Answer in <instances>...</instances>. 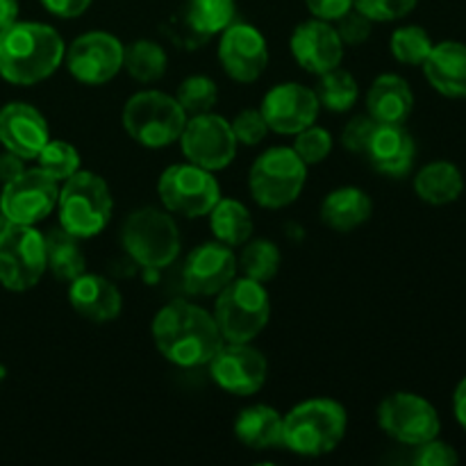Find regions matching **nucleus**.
<instances>
[{
	"label": "nucleus",
	"mask_w": 466,
	"mask_h": 466,
	"mask_svg": "<svg viewBox=\"0 0 466 466\" xmlns=\"http://www.w3.org/2000/svg\"><path fill=\"white\" fill-rule=\"evenodd\" d=\"M153 341L168 362L182 369L205 367L223 346L217 319L187 300H173L155 314Z\"/></svg>",
	"instance_id": "obj_1"
},
{
	"label": "nucleus",
	"mask_w": 466,
	"mask_h": 466,
	"mask_svg": "<svg viewBox=\"0 0 466 466\" xmlns=\"http://www.w3.org/2000/svg\"><path fill=\"white\" fill-rule=\"evenodd\" d=\"M64 53L66 46L55 27L14 21L0 30V77L18 86L39 85L62 66Z\"/></svg>",
	"instance_id": "obj_2"
},
{
	"label": "nucleus",
	"mask_w": 466,
	"mask_h": 466,
	"mask_svg": "<svg viewBox=\"0 0 466 466\" xmlns=\"http://www.w3.org/2000/svg\"><path fill=\"white\" fill-rule=\"evenodd\" d=\"M349 428L344 405L332 399H308L282 417V446L303 458L332 453Z\"/></svg>",
	"instance_id": "obj_3"
},
{
	"label": "nucleus",
	"mask_w": 466,
	"mask_h": 466,
	"mask_svg": "<svg viewBox=\"0 0 466 466\" xmlns=\"http://www.w3.org/2000/svg\"><path fill=\"white\" fill-rule=\"evenodd\" d=\"M59 228L77 239L100 235L112 218L114 200L109 185L94 171H77L59 187Z\"/></svg>",
	"instance_id": "obj_4"
},
{
	"label": "nucleus",
	"mask_w": 466,
	"mask_h": 466,
	"mask_svg": "<svg viewBox=\"0 0 466 466\" xmlns=\"http://www.w3.org/2000/svg\"><path fill=\"white\" fill-rule=\"evenodd\" d=\"M187 114L176 96L157 89L137 91L123 107V127L139 146L146 148H167L180 141L187 126Z\"/></svg>",
	"instance_id": "obj_5"
},
{
	"label": "nucleus",
	"mask_w": 466,
	"mask_h": 466,
	"mask_svg": "<svg viewBox=\"0 0 466 466\" xmlns=\"http://www.w3.org/2000/svg\"><path fill=\"white\" fill-rule=\"evenodd\" d=\"M217 296L214 319H217L223 341L248 344L267 328L268 317H271V299L264 289V282L246 276L235 278Z\"/></svg>",
	"instance_id": "obj_6"
},
{
	"label": "nucleus",
	"mask_w": 466,
	"mask_h": 466,
	"mask_svg": "<svg viewBox=\"0 0 466 466\" xmlns=\"http://www.w3.org/2000/svg\"><path fill=\"white\" fill-rule=\"evenodd\" d=\"M308 182V164L294 148L276 146L259 155L248 173L255 203L267 209H282L294 203Z\"/></svg>",
	"instance_id": "obj_7"
},
{
	"label": "nucleus",
	"mask_w": 466,
	"mask_h": 466,
	"mask_svg": "<svg viewBox=\"0 0 466 466\" xmlns=\"http://www.w3.org/2000/svg\"><path fill=\"white\" fill-rule=\"evenodd\" d=\"M126 253L146 268H164L180 253V230L167 212L135 209L121 230Z\"/></svg>",
	"instance_id": "obj_8"
},
{
	"label": "nucleus",
	"mask_w": 466,
	"mask_h": 466,
	"mask_svg": "<svg viewBox=\"0 0 466 466\" xmlns=\"http://www.w3.org/2000/svg\"><path fill=\"white\" fill-rule=\"evenodd\" d=\"M46 271L44 235L35 226L5 223L0 228V285L9 291H27Z\"/></svg>",
	"instance_id": "obj_9"
},
{
	"label": "nucleus",
	"mask_w": 466,
	"mask_h": 466,
	"mask_svg": "<svg viewBox=\"0 0 466 466\" xmlns=\"http://www.w3.org/2000/svg\"><path fill=\"white\" fill-rule=\"evenodd\" d=\"M157 194L164 208L180 217H208L221 198V187L208 168L196 164H173L159 176Z\"/></svg>",
	"instance_id": "obj_10"
},
{
	"label": "nucleus",
	"mask_w": 466,
	"mask_h": 466,
	"mask_svg": "<svg viewBox=\"0 0 466 466\" xmlns=\"http://www.w3.org/2000/svg\"><path fill=\"white\" fill-rule=\"evenodd\" d=\"M59 182L41 168H25L21 176L5 182L0 194V214L9 223L35 226L57 208Z\"/></svg>",
	"instance_id": "obj_11"
},
{
	"label": "nucleus",
	"mask_w": 466,
	"mask_h": 466,
	"mask_svg": "<svg viewBox=\"0 0 466 466\" xmlns=\"http://www.w3.org/2000/svg\"><path fill=\"white\" fill-rule=\"evenodd\" d=\"M180 146L191 164L214 173L230 167L239 144H237L230 121L208 112L187 118V126L180 135Z\"/></svg>",
	"instance_id": "obj_12"
},
{
	"label": "nucleus",
	"mask_w": 466,
	"mask_h": 466,
	"mask_svg": "<svg viewBox=\"0 0 466 466\" xmlns=\"http://www.w3.org/2000/svg\"><path fill=\"white\" fill-rule=\"evenodd\" d=\"M382 431L405 446H419L440 435V414L426 399L410 391L390 394L378 408Z\"/></svg>",
	"instance_id": "obj_13"
},
{
	"label": "nucleus",
	"mask_w": 466,
	"mask_h": 466,
	"mask_svg": "<svg viewBox=\"0 0 466 466\" xmlns=\"http://www.w3.org/2000/svg\"><path fill=\"white\" fill-rule=\"evenodd\" d=\"M123 50L126 46L116 36L94 30L73 39V44L64 53V62L77 82L98 86L118 76L123 68Z\"/></svg>",
	"instance_id": "obj_14"
},
{
	"label": "nucleus",
	"mask_w": 466,
	"mask_h": 466,
	"mask_svg": "<svg viewBox=\"0 0 466 466\" xmlns=\"http://www.w3.org/2000/svg\"><path fill=\"white\" fill-rule=\"evenodd\" d=\"M209 376L223 391L235 396H253L268 378V362L258 349L248 344L223 341L221 349L209 360Z\"/></svg>",
	"instance_id": "obj_15"
},
{
	"label": "nucleus",
	"mask_w": 466,
	"mask_h": 466,
	"mask_svg": "<svg viewBox=\"0 0 466 466\" xmlns=\"http://www.w3.org/2000/svg\"><path fill=\"white\" fill-rule=\"evenodd\" d=\"M218 62L235 82H255L268 66L267 39L248 23H230L218 39Z\"/></svg>",
	"instance_id": "obj_16"
},
{
	"label": "nucleus",
	"mask_w": 466,
	"mask_h": 466,
	"mask_svg": "<svg viewBox=\"0 0 466 466\" xmlns=\"http://www.w3.org/2000/svg\"><path fill=\"white\" fill-rule=\"evenodd\" d=\"M319 109H321V103L314 89L300 82H282L267 91L259 112L268 130L278 135H299L300 130L317 121Z\"/></svg>",
	"instance_id": "obj_17"
},
{
	"label": "nucleus",
	"mask_w": 466,
	"mask_h": 466,
	"mask_svg": "<svg viewBox=\"0 0 466 466\" xmlns=\"http://www.w3.org/2000/svg\"><path fill=\"white\" fill-rule=\"evenodd\" d=\"M237 276V258L230 246L221 241H208L187 258L182 280L187 291L196 296H214L226 289Z\"/></svg>",
	"instance_id": "obj_18"
},
{
	"label": "nucleus",
	"mask_w": 466,
	"mask_h": 466,
	"mask_svg": "<svg viewBox=\"0 0 466 466\" xmlns=\"http://www.w3.org/2000/svg\"><path fill=\"white\" fill-rule=\"evenodd\" d=\"M289 46L296 64L314 76L341 66V59H344V44H341L335 25L321 21V18L300 23L291 35Z\"/></svg>",
	"instance_id": "obj_19"
},
{
	"label": "nucleus",
	"mask_w": 466,
	"mask_h": 466,
	"mask_svg": "<svg viewBox=\"0 0 466 466\" xmlns=\"http://www.w3.org/2000/svg\"><path fill=\"white\" fill-rule=\"evenodd\" d=\"M50 141L44 114L27 103H9L0 109V144L23 159H36Z\"/></svg>",
	"instance_id": "obj_20"
},
{
	"label": "nucleus",
	"mask_w": 466,
	"mask_h": 466,
	"mask_svg": "<svg viewBox=\"0 0 466 466\" xmlns=\"http://www.w3.org/2000/svg\"><path fill=\"white\" fill-rule=\"evenodd\" d=\"M369 162L387 177H405L414 167L417 146L403 123H376L367 146Z\"/></svg>",
	"instance_id": "obj_21"
},
{
	"label": "nucleus",
	"mask_w": 466,
	"mask_h": 466,
	"mask_svg": "<svg viewBox=\"0 0 466 466\" xmlns=\"http://www.w3.org/2000/svg\"><path fill=\"white\" fill-rule=\"evenodd\" d=\"M68 303L86 321L107 323L121 314L123 296L107 278L85 271L68 282Z\"/></svg>",
	"instance_id": "obj_22"
},
{
	"label": "nucleus",
	"mask_w": 466,
	"mask_h": 466,
	"mask_svg": "<svg viewBox=\"0 0 466 466\" xmlns=\"http://www.w3.org/2000/svg\"><path fill=\"white\" fill-rule=\"evenodd\" d=\"M428 82L449 98H466V46L460 41H441L432 46L421 64Z\"/></svg>",
	"instance_id": "obj_23"
},
{
	"label": "nucleus",
	"mask_w": 466,
	"mask_h": 466,
	"mask_svg": "<svg viewBox=\"0 0 466 466\" xmlns=\"http://www.w3.org/2000/svg\"><path fill=\"white\" fill-rule=\"evenodd\" d=\"M369 116L376 123H405L414 109V94L408 80L385 73L373 80L367 94Z\"/></svg>",
	"instance_id": "obj_24"
},
{
	"label": "nucleus",
	"mask_w": 466,
	"mask_h": 466,
	"mask_svg": "<svg viewBox=\"0 0 466 466\" xmlns=\"http://www.w3.org/2000/svg\"><path fill=\"white\" fill-rule=\"evenodd\" d=\"M373 203L358 187H339L321 203V221L335 232H353L369 221Z\"/></svg>",
	"instance_id": "obj_25"
},
{
	"label": "nucleus",
	"mask_w": 466,
	"mask_h": 466,
	"mask_svg": "<svg viewBox=\"0 0 466 466\" xmlns=\"http://www.w3.org/2000/svg\"><path fill=\"white\" fill-rule=\"evenodd\" d=\"M235 435L246 449L267 451L282 446V417L268 405H250L235 419Z\"/></svg>",
	"instance_id": "obj_26"
},
{
	"label": "nucleus",
	"mask_w": 466,
	"mask_h": 466,
	"mask_svg": "<svg viewBox=\"0 0 466 466\" xmlns=\"http://www.w3.org/2000/svg\"><path fill=\"white\" fill-rule=\"evenodd\" d=\"M414 191L431 205H449L464 191V177L455 164L431 162L414 177Z\"/></svg>",
	"instance_id": "obj_27"
},
{
	"label": "nucleus",
	"mask_w": 466,
	"mask_h": 466,
	"mask_svg": "<svg viewBox=\"0 0 466 466\" xmlns=\"http://www.w3.org/2000/svg\"><path fill=\"white\" fill-rule=\"evenodd\" d=\"M235 0H187L182 21L196 41H208L209 36L221 35L230 23H235Z\"/></svg>",
	"instance_id": "obj_28"
},
{
	"label": "nucleus",
	"mask_w": 466,
	"mask_h": 466,
	"mask_svg": "<svg viewBox=\"0 0 466 466\" xmlns=\"http://www.w3.org/2000/svg\"><path fill=\"white\" fill-rule=\"evenodd\" d=\"M46 241V267L57 280L71 282L85 273L86 259L80 248V239L64 228H53L44 235Z\"/></svg>",
	"instance_id": "obj_29"
},
{
	"label": "nucleus",
	"mask_w": 466,
	"mask_h": 466,
	"mask_svg": "<svg viewBox=\"0 0 466 466\" xmlns=\"http://www.w3.org/2000/svg\"><path fill=\"white\" fill-rule=\"evenodd\" d=\"M209 228L217 241L226 246H244L253 235V217L248 208L239 200L218 198V203L209 209Z\"/></svg>",
	"instance_id": "obj_30"
},
{
	"label": "nucleus",
	"mask_w": 466,
	"mask_h": 466,
	"mask_svg": "<svg viewBox=\"0 0 466 466\" xmlns=\"http://www.w3.org/2000/svg\"><path fill=\"white\" fill-rule=\"evenodd\" d=\"M123 66L141 85H150L164 77L168 66V57L159 44L150 39L132 41L123 50Z\"/></svg>",
	"instance_id": "obj_31"
},
{
	"label": "nucleus",
	"mask_w": 466,
	"mask_h": 466,
	"mask_svg": "<svg viewBox=\"0 0 466 466\" xmlns=\"http://www.w3.org/2000/svg\"><path fill=\"white\" fill-rule=\"evenodd\" d=\"M314 94H317L321 107L330 109V112H349L358 103L360 86L346 68L335 66L319 76Z\"/></svg>",
	"instance_id": "obj_32"
},
{
	"label": "nucleus",
	"mask_w": 466,
	"mask_h": 466,
	"mask_svg": "<svg viewBox=\"0 0 466 466\" xmlns=\"http://www.w3.org/2000/svg\"><path fill=\"white\" fill-rule=\"evenodd\" d=\"M280 250H278L273 241H246L239 258V268L246 278H253L258 282H268L271 278H276L278 268H280Z\"/></svg>",
	"instance_id": "obj_33"
},
{
	"label": "nucleus",
	"mask_w": 466,
	"mask_h": 466,
	"mask_svg": "<svg viewBox=\"0 0 466 466\" xmlns=\"http://www.w3.org/2000/svg\"><path fill=\"white\" fill-rule=\"evenodd\" d=\"M432 39L428 36V32L419 25H405L391 35L390 48L391 55L399 59L400 64H408V66H421L428 59L432 50Z\"/></svg>",
	"instance_id": "obj_34"
},
{
	"label": "nucleus",
	"mask_w": 466,
	"mask_h": 466,
	"mask_svg": "<svg viewBox=\"0 0 466 466\" xmlns=\"http://www.w3.org/2000/svg\"><path fill=\"white\" fill-rule=\"evenodd\" d=\"M177 103L185 109L187 116H198V114L212 112L218 100V86L208 76H191L177 89Z\"/></svg>",
	"instance_id": "obj_35"
},
{
	"label": "nucleus",
	"mask_w": 466,
	"mask_h": 466,
	"mask_svg": "<svg viewBox=\"0 0 466 466\" xmlns=\"http://www.w3.org/2000/svg\"><path fill=\"white\" fill-rule=\"evenodd\" d=\"M39 159V168L48 173L55 182H64L80 171V155L66 141H48L36 155Z\"/></svg>",
	"instance_id": "obj_36"
},
{
	"label": "nucleus",
	"mask_w": 466,
	"mask_h": 466,
	"mask_svg": "<svg viewBox=\"0 0 466 466\" xmlns=\"http://www.w3.org/2000/svg\"><path fill=\"white\" fill-rule=\"evenodd\" d=\"M294 150L296 155L308 164V167H312V164H321L323 159H328V155H330L332 150L330 132L312 123V126L305 127V130H300L299 135H296Z\"/></svg>",
	"instance_id": "obj_37"
},
{
	"label": "nucleus",
	"mask_w": 466,
	"mask_h": 466,
	"mask_svg": "<svg viewBox=\"0 0 466 466\" xmlns=\"http://www.w3.org/2000/svg\"><path fill=\"white\" fill-rule=\"evenodd\" d=\"M419 0H353V7L360 9L371 21L390 23L408 16Z\"/></svg>",
	"instance_id": "obj_38"
},
{
	"label": "nucleus",
	"mask_w": 466,
	"mask_h": 466,
	"mask_svg": "<svg viewBox=\"0 0 466 466\" xmlns=\"http://www.w3.org/2000/svg\"><path fill=\"white\" fill-rule=\"evenodd\" d=\"M230 126L237 137V144L244 146H258L268 132V126L259 109H244V112L237 114Z\"/></svg>",
	"instance_id": "obj_39"
},
{
	"label": "nucleus",
	"mask_w": 466,
	"mask_h": 466,
	"mask_svg": "<svg viewBox=\"0 0 466 466\" xmlns=\"http://www.w3.org/2000/svg\"><path fill=\"white\" fill-rule=\"evenodd\" d=\"M371 18L364 16L360 9L350 7L349 12L344 14L341 18H337V35H339L341 44L346 46H358V44H364V41L371 36Z\"/></svg>",
	"instance_id": "obj_40"
},
{
	"label": "nucleus",
	"mask_w": 466,
	"mask_h": 466,
	"mask_svg": "<svg viewBox=\"0 0 466 466\" xmlns=\"http://www.w3.org/2000/svg\"><path fill=\"white\" fill-rule=\"evenodd\" d=\"M412 462L419 466H453L460 462V455L455 453L453 446L444 444L435 437V440H428L423 444L414 446Z\"/></svg>",
	"instance_id": "obj_41"
},
{
	"label": "nucleus",
	"mask_w": 466,
	"mask_h": 466,
	"mask_svg": "<svg viewBox=\"0 0 466 466\" xmlns=\"http://www.w3.org/2000/svg\"><path fill=\"white\" fill-rule=\"evenodd\" d=\"M373 130H376V121L371 116L350 118L344 130H341V144L350 153H367V146L371 141Z\"/></svg>",
	"instance_id": "obj_42"
},
{
	"label": "nucleus",
	"mask_w": 466,
	"mask_h": 466,
	"mask_svg": "<svg viewBox=\"0 0 466 466\" xmlns=\"http://www.w3.org/2000/svg\"><path fill=\"white\" fill-rule=\"evenodd\" d=\"M305 5H308L314 18H321V21L330 23L344 16L353 7V0H305Z\"/></svg>",
	"instance_id": "obj_43"
},
{
	"label": "nucleus",
	"mask_w": 466,
	"mask_h": 466,
	"mask_svg": "<svg viewBox=\"0 0 466 466\" xmlns=\"http://www.w3.org/2000/svg\"><path fill=\"white\" fill-rule=\"evenodd\" d=\"M50 14L59 18H77L89 9L91 0H41Z\"/></svg>",
	"instance_id": "obj_44"
},
{
	"label": "nucleus",
	"mask_w": 466,
	"mask_h": 466,
	"mask_svg": "<svg viewBox=\"0 0 466 466\" xmlns=\"http://www.w3.org/2000/svg\"><path fill=\"white\" fill-rule=\"evenodd\" d=\"M25 159L18 157L16 153H9V150H5L3 155H0V182H9L14 180L16 176H21L23 171H25Z\"/></svg>",
	"instance_id": "obj_45"
},
{
	"label": "nucleus",
	"mask_w": 466,
	"mask_h": 466,
	"mask_svg": "<svg viewBox=\"0 0 466 466\" xmlns=\"http://www.w3.org/2000/svg\"><path fill=\"white\" fill-rule=\"evenodd\" d=\"M453 412H455V419L460 421V426H462L466 431V378L462 382H460L458 390H455Z\"/></svg>",
	"instance_id": "obj_46"
},
{
	"label": "nucleus",
	"mask_w": 466,
	"mask_h": 466,
	"mask_svg": "<svg viewBox=\"0 0 466 466\" xmlns=\"http://www.w3.org/2000/svg\"><path fill=\"white\" fill-rule=\"evenodd\" d=\"M18 18V0H0V30Z\"/></svg>",
	"instance_id": "obj_47"
}]
</instances>
